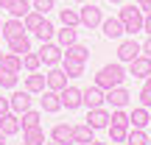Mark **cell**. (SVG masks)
I'll list each match as a JSON object with an SVG mask.
<instances>
[{
    "instance_id": "cell-1",
    "label": "cell",
    "mask_w": 151,
    "mask_h": 145,
    "mask_svg": "<svg viewBox=\"0 0 151 145\" xmlns=\"http://www.w3.org/2000/svg\"><path fill=\"white\" fill-rule=\"evenodd\" d=\"M126 81V70L120 61H115V64H104L101 70L95 73V86H101L104 92L112 89V86H120Z\"/></svg>"
},
{
    "instance_id": "cell-2",
    "label": "cell",
    "mask_w": 151,
    "mask_h": 145,
    "mask_svg": "<svg viewBox=\"0 0 151 145\" xmlns=\"http://www.w3.org/2000/svg\"><path fill=\"white\" fill-rule=\"evenodd\" d=\"M118 20L123 22V31L129 34V36H134L137 31H143V20H146V14H143V9L140 6H123L120 9V14H118Z\"/></svg>"
},
{
    "instance_id": "cell-3",
    "label": "cell",
    "mask_w": 151,
    "mask_h": 145,
    "mask_svg": "<svg viewBox=\"0 0 151 145\" xmlns=\"http://www.w3.org/2000/svg\"><path fill=\"white\" fill-rule=\"evenodd\" d=\"M39 59H42V64H48V67H59L62 59H65V48H59L56 42H42Z\"/></svg>"
},
{
    "instance_id": "cell-4",
    "label": "cell",
    "mask_w": 151,
    "mask_h": 145,
    "mask_svg": "<svg viewBox=\"0 0 151 145\" xmlns=\"http://www.w3.org/2000/svg\"><path fill=\"white\" fill-rule=\"evenodd\" d=\"M78 17H81V25L90 28V31L101 28V22H104V14H101V9H98L95 3H84V9L78 11Z\"/></svg>"
},
{
    "instance_id": "cell-5",
    "label": "cell",
    "mask_w": 151,
    "mask_h": 145,
    "mask_svg": "<svg viewBox=\"0 0 151 145\" xmlns=\"http://www.w3.org/2000/svg\"><path fill=\"white\" fill-rule=\"evenodd\" d=\"M140 53H143V45L134 42V36H132V39H123V42L118 45V61H120V64H129V61H134Z\"/></svg>"
},
{
    "instance_id": "cell-6",
    "label": "cell",
    "mask_w": 151,
    "mask_h": 145,
    "mask_svg": "<svg viewBox=\"0 0 151 145\" xmlns=\"http://www.w3.org/2000/svg\"><path fill=\"white\" fill-rule=\"evenodd\" d=\"M106 103V92L101 89V86H87V89H81V106H87V109H98V106H104Z\"/></svg>"
},
{
    "instance_id": "cell-7",
    "label": "cell",
    "mask_w": 151,
    "mask_h": 145,
    "mask_svg": "<svg viewBox=\"0 0 151 145\" xmlns=\"http://www.w3.org/2000/svg\"><path fill=\"white\" fill-rule=\"evenodd\" d=\"M31 103H34V98H31V92H28V89H17L14 95L9 98V106H11V112H14V114L28 112V109H31Z\"/></svg>"
},
{
    "instance_id": "cell-8",
    "label": "cell",
    "mask_w": 151,
    "mask_h": 145,
    "mask_svg": "<svg viewBox=\"0 0 151 145\" xmlns=\"http://www.w3.org/2000/svg\"><path fill=\"white\" fill-rule=\"evenodd\" d=\"M129 101H132V92L126 89L123 84H120V86H112V89H106V103H109L112 109H123Z\"/></svg>"
},
{
    "instance_id": "cell-9",
    "label": "cell",
    "mask_w": 151,
    "mask_h": 145,
    "mask_svg": "<svg viewBox=\"0 0 151 145\" xmlns=\"http://www.w3.org/2000/svg\"><path fill=\"white\" fill-rule=\"evenodd\" d=\"M109 120H112V114H109L104 106H98V109H90V114H87V126H90L92 131H101V129H106V126H109Z\"/></svg>"
},
{
    "instance_id": "cell-10",
    "label": "cell",
    "mask_w": 151,
    "mask_h": 145,
    "mask_svg": "<svg viewBox=\"0 0 151 145\" xmlns=\"http://www.w3.org/2000/svg\"><path fill=\"white\" fill-rule=\"evenodd\" d=\"M67 86V73L62 67H50V73L45 75V89H53V92H62Z\"/></svg>"
},
{
    "instance_id": "cell-11",
    "label": "cell",
    "mask_w": 151,
    "mask_h": 145,
    "mask_svg": "<svg viewBox=\"0 0 151 145\" xmlns=\"http://www.w3.org/2000/svg\"><path fill=\"white\" fill-rule=\"evenodd\" d=\"M62 98V109H67V112H73V109L81 106V89L78 86H65V89L59 92Z\"/></svg>"
},
{
    "instance_id": "cell-12",
    "label": "cell",
    "mask_w": 151,
    "mask_h": 145,
    "mask_svg": "<svg viewBox=\"0 0 151 145\" xmlns=\"http://www.w3.org/2000/svg\"><path fill=\"white\" fill-rule=\"evenodd\" d=\"M0 131H3L6 137H14L17 131H22L20 114H14V112H6V114H0Z\"/></svg>"
},
{
    "instance_id": "cell-13",
    "label": "cell",
    "mask_w": 151,
    "mask_h": 145,
    "mask_svg": "<svg viewBox=\"0 0 151 145\" xmlns=\"http://www.w3.org/2000/svg\"><path fill=\"white\" fill-rule=\"evenodd\" d=\"M129 75H134V78H148L151 75V59L140 53L134 61H129Z\"/></svg>"
},
{
    "instance_id": "cell-14",
    "label": "cell",
    "mask_w": 151,
    "mask_h": 145,
    "mask_svg": "<svg viewBox=\"0 0 151 145\" xmlns=\"http://www.w3.org/2000/svg\"><path fill=\"white\" fill-rule=\"evenodd\" d=\"M101 34H104L106 39H120L126 31H123V22H120L118 17H109V20L101 22Z\"/></svg>"
},
{
    "instance_id": "cell-15",
    "label": "cell",
    "mask_w": 151,
    "mask_h": 145,
    "mask_svg": "<svg viewBox=\"0 0 151 145\" xmlns=\"http://www.w3.org/2000/svg\"><path fill=\"white\" fill-rule=\"evenodd\" d=\"M39 103H42V112H48V114H53V112L62 109V98H59V92H53V89H42Z\"/></svg>"
},
{
    "instance_id": "cell-16",
    "label": "cell",
    "mask_w": 151,
    "mask_h": 145,
    "mask_svg": "<svg viewBox=\"0 0 151 145\" xmlns=\"http://www.w3.org/2000/svg\"><path fill=\"white\" fill-rule=\"evenodd\" d=\"M50 140L59 142V145H70V142H73V126H67V123L53 126V131H50Z\"/></svg>"
},
{
    "instance_id": "cell-17",
    "label": "cell",
    "mask_w": 151,
    "mask_h": 145,
    "mask_svg": "<svg viewBox=\"0 0 151 145\" xmlns=\"http://www.w3.org/2000/svg\"><path fill=\"white\" fill-rule=\"evenodd\" d=\"M76 42H78V31H76L73 25H65L62 31H56V45H59V48H70Z\"/></svg>"
},
{
    "instance_id": "cell-18",
    "label": "cell",
    "mask_w": 151,
    "mask_h": 145,
    "mask_svg": "<svg viewBox=\"0 0 151 145\" xmlns=\"http://www.w3.org/2000/svg\"><path fill=\"white\" fill-rule=\"evenodd\" d=\"M6 42H9V50L17 53V56H25L28 50H31V39H28V34H20V36H14V39H6Z\"/></svg>"
},
{
    "instance_id": "cell-19",
    "label": "cell",
    "mask_w": 151,
    "mask_h": 145,
    "mask_svg": "<svg viewBox=\"0 0 151 145\" xmlns=\"http://www.w3.org/2000/svg\"><path fill=\"white\" fill-rule=\"evenodd\" d=\"M3 34L6 39H14V36H20V34H25V25H22V20H17V17H11L9 22H3Z\"/></svg>"
},
{
    "instance_id": "cell-20",
    "label": "cell",
    "mask_w": 151,
    "mask_h": 145,
    "mask_svg": "<svg viewBox=\"0 0 151 145\" xmlns=\"http://www.w3.org/2000/svg\"><path fill=\"white\" fill-rule=\"evenodd\" d=\"M0 67H3V70H11V73H20L22 70V56H17V53H3L0 56Z\"/></svg>"
},
{
    "instance_id": "cell-21",
    "label": "cell",
    "mask_w": 151,
    "mask_h": 145,
    "mask_svg": "<svg viewBox=\"0 0 151 145\" xmlns=\"http://www.w3.org/2000/svg\"><path fill=\"white\" fill-rule=\"evenodd\" d=\"M148 117H151L148 109L146 106H137L134 112L129 114V126H132V129H146V126H148Z\"/></svg>"
},
{
    "instance_id": "cell-22",
    "label": "cell",
    "mask_w": 151,
    "mask_h": 145,
    "mask_svg": "<svg viewBox=\"0 0 151 145\" xmlns=\"http://www.w3.org/2000/svg\"><path fill=\"white\" fill-rule=\"evenodd\" d=\"M92 140H95V131H92L87 123H81V126H73V142H81V145H87V142H92Z\"/></svg>"
},
{
    "instance_id": "cell-23",
    "label": "cell",
    "mask_w": 151,
    "mask_h": 145,
    "mask_svg": "<svg viewBox=\"0 0 151 145\" xmlns=\"http://www.w3.org/2000/svg\"><path fill=\"white\" fill-rule=\"evenodd\" d=\"M62 70L67 73V78H78V75H84V61H76V59H62Z\"/></svg>"
},
{
    "instance_id": "cell-24",
    "label": "cell",
    "mask_w": 151,
    "mask_h": 145,
    "mask_svg": "<svg viewBox=\"0 0 151 145\" xmlns=\"http://www.w3.org/2000/svg\"><path fill=\"white\" fill-rule=\"evenodd\" d=\"M22 142H31V145H45V131H42V126H34V129H22Z\"/></svg>"
},
{
    "instance_id": "cell-25",
    "label": "cell",
    "mask_w": 151,
    "mask_h": 145,
    "mask_svg": "<svg viewBox=\"0 0 151 145\" xmlns=\"http://www.w3.org/2000/svg\"><path fill=\"white\" fill-rule=\"evenodd\" d=\"M67 50V59H76V61H84V64H87V59H90V48H87V45H78V42H76V45H70V48H65Z\"/></svg>"
},
{
    "instance_id": "cell-26",
    "label": "cell",
    "mask_w": 151,
    "mask_h": 145,
    "mask_svg": "<svg viewBox=\"0 0 151 145\" xmlns=\"http://www.w3.org/2000/svg\"><path fill=\"white\" fill-rule=\"evenodd\" d=\"M6 11H9L11 17H17V20H22V17L31 11V0H11V6Z\"/></svg>"
},
{
    "instance_id": "cell-27",
    "label": "cell",
    "mask_w": 151,
    "mask_h": 145,
    "mask_svg": "<svg viewBox=\"0 0 151 145\" xmlns=\"http://www.w3.org/2000/svg\"><path fill=\"white\" fill-rule=\"evenodd\" d=\"M34 34H37V39H39V42H53L56 28H53V22H48V17H45V20H42V25H39Z\"/></svg>"
},
{
    "instance_id": "cell-28",
    "label": "cell",
    "mask_w": 151,
    "mask_h": 145,
    "mask_svg": "<svg viewBox=\"0 0 151 145\" xmlns=\"http://www.w3.org/2000/svg\"><path fill=\"white\" fill-rule=\"evenodd\" d=\"M106 131H109V142H126V137H129V126L109 123V126H106Z\"/></svg>"
},
{
    "instance_id": "cell-29",
    "label": "cell",
    "mask_w": 151,
    "mask_h": 145,
    "mask_svg": "<svg viewBox=\"0 0 151 145\" xmlns=\"http://www.w3.org/2000/svg\"><path fill=\"white\" fill-rule=\"evenodd\" d=\"M25 89L31 92V95L42 92V89H45V75H39V73H31V75H25Z\"/></svg>"
},
{
    "instance_id": "cell-30",
    "label": "cell",
    "mask_w": 151,
    "mask_h": 145,
    "mask_svg": "<svg viewBox=\"0 0 151 145\" xmlns=\"http://www.w3.org/2000/svg\"><path fill=\"white\" fill-rule=\"evenodd\" d=\"M20 123H22V129H34V126L42 123V114H39L37 109H28V112L20 114Z\"/></svg>"
},
{
    "instance_id": "cell-31",
    "label": "cell",
    "mask_w": 151,
    "mask_h": 145,
    "mask_svg": "<svg viewBox=\"0 0 151 145\" xmlns=\"http://www.w3.org/2000/svg\"><path fill=\"white\" fill-rule=\"evenodd\" d=\"M42 20H45V14H39V11H28L25 17H22V25H25V31H37L39 25H42Z\"/></svg>"
},
{
    "instance_id": "cell-32",
    "label": "cell",
    "mask_w": 151,
    "mask_h": 145,
    "mask_svg": "<svg viewBox=\"0 0 151 145\" xmlns=\"http://www.w3.org/2000/svg\"><path fill=\"white\" fill-rule=\"evenodd\" d=\"M59 20H62V25H81V17H78V11L76 9H62L59 11Z\"/></svg>"
},
{
    "instance_id": "cell-33",
    "label": "cell",
    "mask_w": 151,
    "mask_h": 145,
    "mask_svg": "<svg viewBox=\"0 0 151 145\" xmlns=\"http://www.w3.org/2000/svg\"><path fill=\"white\" fill-rule=\"evenodd\" d=\"M126 145H148V134H146L143 129H129Z\"/></svg>"
},
{
    "instance_id": "cell-34",
    "label": "cell",
    "mask_w": 151,
    "mask_h": 145,
    "mask_svg": "<svg viewBox=\"0 0 151 145\" xmlns=\"http://www.w3.org/2000/svg\"><path fill=\"white\" fill-rule=\"evenodd\" d=\"M17 78H20L17 73L3 70V67H0V89H14V86H17Z\"/></svg>"
},
{
    "instance_id": "cell-35",
    "label": "cell",
    "mask_w": 151,
    "mask_h": 145,
    "mask_svg": "<svg viewBox=\"0 0 151 145\" xmlns=\"http://www.w3.org/2000/svg\"><path fill=\"white\" fill-rule=\"evenodd\" d=\"M22 67H25L28 73H37L39 67H42V59H39V53H31V50H28V53L22 56Z\"/></svg>"
},
{
    "instance_id": "cell-36",
    "label": "cell",
    "mask_w": 151,
    "mask_h": 145,
    "mask_svg": "<svg viewBox=\"0 0 151 145\" xmlns=\"http://www.w3.org/2000/svg\"><path fill=\"white\" fill-rule=\"evenodd\" d=\"M53 6H56V0H31V9L39 11V14H48Z\"/></svg>"
},
{
    "instance_id": "cell-37",
    "label": "cell",
    "mask_w": 151,
    "mask_h": 145,
    "mask_svg": "<svg viewBox=\"0 0 151 145\" xmlns=\"http://www.w3.org/2000/svg\"><path fill=\"white\" fill-rule=\"evenodd\" d=\"M109 123H118V126H129V114L123 109H112V120Z\"/></svg>"
},
{
    "instance_id": "cell-38",
    "label": "cell",
    "mask_w": 151,
    "mask_h": 145,
    "mask_svg": "<svg viewBox=\"0 0 151 145\" xmlns=\"http://www.w3.org/2000/svg\"><path fill=\"white\" fill-rule=\"evenodd\" d=\"M140 106L151 109V89H148V86H143V89H140Z\"/></svg>"
},
{
    "instance_id": "cell-39",
    "label": "cell",
    "mask_w": 151,
    "mask_h": 145,
    "mask_svg": "<svg viewBox=\"0 0 151 145\" xmlns=\"http://www.w3.org/2000/svg\"><path fill=\"white\" fill-rule=\"evenodd\" d=\"M143 56H148V59H151V34H148L146 42H143Z\"/></svg>"
},
{
    "instance_id": "cell-40",
    "label": "cell",
    "mask_w": 151,
    "mask_h": 145,
    "mask_svg": "<svg viewBox=\"0 0 151 145\" xmlns=\"http://www.w3.org/2000/svg\"><path fill=\"white\" fill-rule=\"evenodd\" d=\"M6 112H11V106H9V98H0V114H6Z\"/></svg>"
},
{
    "instance_id": "cell-41",
    "label": "cell",
    "mask_w": 151,
    "mask_h": 145,
    "mask_svg": "<svg viewBox=\"0 0 151 145\" xmlns=\"http://www.w3.org/2000/svg\"><path fill=\"white\" fill-rule=\"evenodd\" d=\"M143 31L151 34V14H146V20H143Z\"/></svg>"
},
{
    "instance_id": "cell-42",
    "label": "cell",
    "mask_w": 151,
    "mask_h": 145,
    "mask_svg": "<svg viewBox=\"0 0 151 145\" xmlns=\"http://www.w3.org/2000/svg\"><path fill=\"white\" fill-rule=\"evenodd\" d=\"M140 9H143V14H151V0H146V3H140Z\"/></svg>"
},
{
    "instance_id": "cell-43",
    "label": "cell",
    "mask_w": 151,
    "mask_h": 145,
    "mask_svg": "<svg viewBox=\"0 0 151 145\" xmlns=\"http://www.w3.org/2000/svg\"><path fill=\"white\" fill-rule=\"evenodd\" d=\"M11 6V0H0V9H9Z\"/></svg>"
},
{
    "instance_id": "cell-44",
    "label": "cell",
    "mask_w": 151,
    "mask_h": 145,
    "mask_svg": "<svg viewBox=\"0 0 151 145\" xmlns=\"http://www.w3.org/2000/svg\"><path fill=\"white\" fill-rule=\"evenodd\" d=\"M0 145H6V134H3V131H0Z\"/></svg>"
},
{
    "instance_id": "cell-45",
    "label": "cell",
    "mask_w": 151,
    "mask_h": 145,
    "mask_svg": "<svg viewBox=\"0 0 151 145\" xmlns=\"http://www.w3.org/2000/svg\"><path fill=\"white\" fill-rule=\"evenodd\" d=\"M109 3H118V6H123V3H126V0H109Z\"/></svg>"
},
{
    "instance_id": "cell-46",
    "label": "cell",
    "mask_w": 151,
    "mask_h": 145,
    "mask_svg": "<svg viewBox=\"0 0 151 145\" xmlns=\"http://www.w3.org/2000/svg\"><path fill=\"white\" fill-rule=\"evenodd\" d=\"M87 145H106V142H95V140H92V142H87Z\"/></svg>"
},
{
    "instance_id": "cell-47",
    "label": "cell",
    "mask_w": 151,
    "mask_h": 145,
    "mask_svg": "<svg viewBox=\"0 0 151 145\" xmlns=\"http://www.w3.org/2000/svg\"><path fill=\"white\" fill-rule=\"evenodd\" d=\"M146 86H148V89H151V75H148V78H146Z\"/></svg>"
},
{
    "instance_id": "cell-48",
    "label": "cell",
    "mask_w": 151,
    "mask_h": 145,
    "mask_svg": "<svg viewBox=\"0 0 151 145\" xmlns=\"http://www.w3.org/2000/svg\"><path fill=\"white\" fill-rule=\"evenodd\" d=\"M73 3H87V0H73Z\"/></svg>"
},
{
    "instance_id": "cell-49",
    "label": "cell",
    "mask_w": 151,
    "mask_h": 145,
    "mask_svg": "<svg viewBox=\"0 0 151 145\" xmlns=\"http://www.w3.org/2000/svg\"><path fill=\"white\" fill-rule=\"evenodd\" d=\"M134 3H137V6H140V3H146V0H134Z\"/></svg>"
},
{
    "instance_id": "cell-50",
    "label": "cell",
    "mask_w": 151,
    "mask_h": 145,
    "mask_svg": "<svg viewBox=\"0 0 151 145\" xmlns=\"http://www.w3.org/2000/svg\"><path fill=\"white\" fill-rule=\"evenodd\" d=\"M45 145H59V142H45Z\"/></svg>"
},
{
    "instance_id": "cell-51",
    "label": "cell",
    "mask_w": 151,
    "mask_h": 145,
    "mask_svg": "<svg viewBox=\"0 0 151 145\" xmlns=\"http://www.w3.org/2000/svg\"><path fill=\"white\" fill-rule=\"evenodd\" d=\"M20 145H31V142H20Z\"/></svg>"
},
{
    "instance_id": "cell-52",
    "label": "cell",
    "mask_w": 151,
    "mask_h": 145,
    "mask_svg": "<svg viewBox=\"0 0 151 145\" xmlns=\"http://www.w3.org/2000/svg\"><path fill=\"white\" fill-rule=\"evenodd\" d=\"M0 31H3V22H0Z\"/></svg>"
},
{
    "instance_id": "cell-53",
    "label": "cell",
    "mask_w": 151,
    "mask_h": 145,
    "mask_svg": "<svg viewBox=\"0 0 151 145\" xmlns=\"http://www.w3.org/2000/svg\"><path fill=\"white\" fill-rule=\"evenodd\" d=\"M87 3H95V0H87Z\"/></svg>"
},
{
    "instance_id": "cell-54",
    "label": "cell",
    "mask_w": 151,
    "mask_h": 145,
    "mask_svg": "<svg viewBox=\"0 0 151 145\" xmlns=\"http://www.w3.org/2000/svg\"><path fill=\"white\" fill-rule=\"evenodd\" d=\"M148 126H151V117H148Z\"/></svg>"
},
{
    "instance_id": "cell-55",
    "label": "cell",
    "mask_w": 151,
    "mask_h": 145,
    "mask_svg": "<svg viewBox=\"0 0 151 145\" xmlns=\"http://www.w3.org/2000/svg\"><path fill=\"white\" fill-rule=\"evenodd\" d=\"M148 145H151V137H148Z\"/></svg>"
},
{
    "instance_id": "cell-56",
    "label": "cell",
    "mask_w": 151,
    "mask_h": 145,
    "mask_svg": "<svg viewBox=\"0 0 151 145\" xmlns=\"http://www.w3.org/2000/svg\"><path fill=\"white\" fill-rule=\"evenodd\" d=\"M0 56H3V50H0Z\"/></svg>"
}]
</instances>
